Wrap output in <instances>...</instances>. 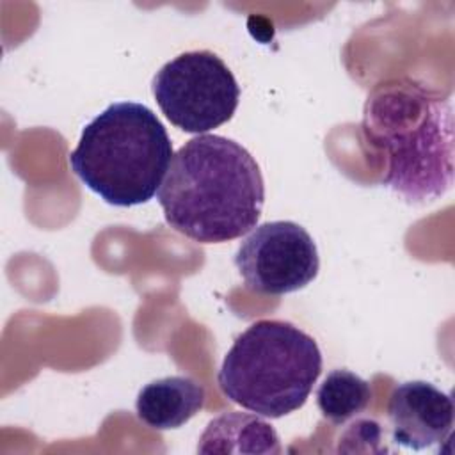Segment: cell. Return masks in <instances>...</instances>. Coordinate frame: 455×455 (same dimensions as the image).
<instances>
[{
    "label": "cell",
    "instance_id": "1",
    "mask_svg": "<svg viewBox=\"0 0 455 455\" xmlns=\"http://www.w3.org/2000/svg\"><path fill=\"white\" fill-rule=\"evenodd\" d=\"M158 203L174 231L201 243H222L256 228L265 183L242 144L203 133L172 155Z\"/></svg>",
    "mask_w": 455,
    "mask_h": 455
},
{
    "label": "cell",
    "instance_id": "2",
    "mask_svg": "<svg viewBox=\"0 0 455 455\" xmlns=\"http://www.w3.org/2000/svg\"><path fill=\"white\" fill-rule=\"evenodd\" d=\"M363 140L386 169L382 185L409 204L443 197L453 185V108L412 80L379 85L364 105Z\"/></svg>",
    "mask_w": 455,
    "mask_h": 455
},
{
    "label": "cell",
    "instance_id": "3",
    "mask_svg": "<svg viewBox=\"0 0 455 455\" xmlns=\"http://www.w3.org/2000/svg\"><path fill=\"white\" fill-rule=\"evenodd\" d=\"M171 160L172 142L156 114L137 101H117L85 124L69 167L105 203L128 208L156 196Z\"/></svg>",
    "mask_w": 455,
    "mask_h": 455
},
{
    "label": "cell",
    "instance_id": "4",
    "mask_svg": "<svg viewBox=\"0 0 455 455\" xmlns=\"http://www.w3.org/2000/svg\"><path fill=\"white\" fill-rule=\"evenodd\" d=\"M320 373L316 341L291 322L265 318L235 339L217 382L233 403L275 419L306 403Z\"/></svg>",
    "mask_w": 455,
    "mask_h": 455
},
{
    "label": "cell",
    "instance_id": "5",
    "mask_svg": "<svg viewBox=\"0 0 455 455\" xmlns=\"http://www.w3.org/2000/svg\"><path fill=\"white\" fill-rule=\"evenodd\" d=\"M153 96L165 117L187 133L203 135L228 123L240 101V85L210 50L185 52L155 75Z\"/></svg>",
    "mask_w": 455,
    "mask_h": 455
},
{
    "label": "cell",
    "instance_id": "6",
    "mask_svg": "<svg viewBox=\"0 0 455 455\" xmlns=\"http://www.w3.org/2000/svg\"><path fill=\"white\" fill-rule=\"evenodd\" d=\"M235 267L245 286L261 295H286L306 288L320 268L313 236L293 220L256 226L240 243Z\"/></svg>",
    "mask_w": 455,
    "mask_h": 455
},
{
    "label": "cell",
    "instance_id": "7",
    "mask_svg": "<svg viewBox=\"0 0 455 455\" xmlns=\"http://www.w3.org/2000/svg\"><path fill=\"white\" fill-rule=\"evenodd\" d=\"M391 441L421 451L450 439L453 400L425 380H409L393 387L387 402Z\"/></svg>",
    "mask_w": 455,
    "mask_h": 455
},
{
    "label": "cell",
    "instance_id": "8",
    "mask_svg": "<svg viewBox=\"0 0 455 455\" xmlns=\"http://www.w3.org/2000/svg\"><path fill=\"white\" fill-rule=\"evenodd\" d=\"M206 402L204 386L188 375H171L146 384L135 402L137 416L155 430L183 427Z\"/></svg>",
    "mask_w": 455,
    "mask_h": 455
},
{
    "label": "cell",
    "instance_id": "9",
    "mask_svg": "<svg viewBox=\"0 0 455 455\" xmlns=\"http://www.w3.org/2000/svg\"><path fill=\"white\" fill-rule=\"evenodd\" d=\"M199 453H281L277 432L258 418L245 412H224L204 428Z\"/></svg>",
    "mask_w": 455,
    "mask_h": 455
},
{
    "label": "cell",
    "instance_id": "10",
    "mask_svg": "<svg viewBox=\"0 0 455 455\" xmlns=\"http://www.w3.org/2000/svg\"><path fill=\"white\" fill-rule=\"evenodd\" d=\"M371 395L370 382L354 371L332 370L316 391V405L327 421L343 425L370 405Z\"/></svg>",
    "mask_w": 455,
    "mask_h": 455
}]
</instances>
